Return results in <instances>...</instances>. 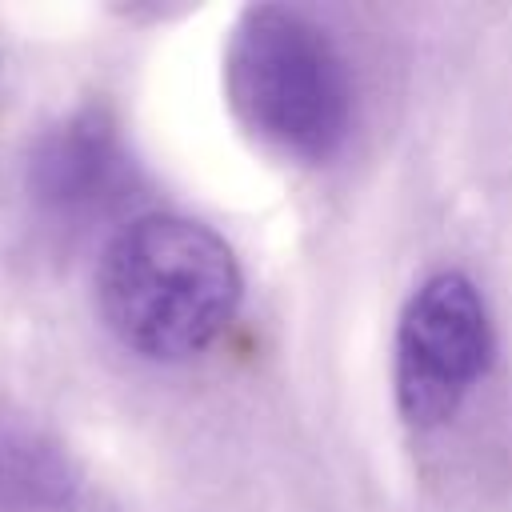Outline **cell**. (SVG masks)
Wrapping results in <instances>:
<instances>
[{"mask_svg":"<svg viewBox=\"0 0 512 512\" xmlns=\"http://www.w3.org/2000/svg\"><path fill=\"white\" fill-rule=\"evenodd\" d=\"M76 488V468L56 440L0 416V512H64Z\"/></svg>","mask_w":512,"mask_h":512,"instance_id":"5","label":"cell"},{"mask_svg":"<svg viewBox=\"0 0 512 512\" xmlns=\"http://www.w3.org/2000/svg\"><path fill=\"white\" fill-rule=\"evenodd\" d=\"M224 100L236 124L296 164H328L352 132V76L308 12L252 4L224 44Z\"/></svg>","mask_w":512,"mask_h":512,"instance_id":"2","label":"cell"},{"mask_svg":"<svg viewBox=\"0 0 512 512\" xmlns=\"http://www.w3.org/2000/svg\"><path fill=\"white\" fill-rule=\"evenodd\" d=\"M496 328L484 292L460 268L424 276L400 308L392 392L408 428L448 424L492 368Z\"/></svg>","mask_w":512,"mask_h":512,"instance_id":"3","label":"cell"},{"mask_svg":"<svg viewBox=\"0 0 512 512\" xmlns=\"http://www.w3.org/2000/svg\"><path fill=\"white\" fill-rule=\"evenodd\" d=\"M244 300L232 244L204 220L144 212L124 220L96 260L104 328L136 356L180 364L208 352Z\"/></svg>","mask_w":512,"mask_h":512,"instance_id":"1","label":"cell"},{"mask_svg":"<svg viewBox=\"0 0 512 512\" xmlns=\"http://www.w3.org/2000/svg\"><path fill=\"white\" fill-rule=\"evenodd\" d=\"M28 200L48 228L84 232L120 212L136 188V168L116 120L88 104L40 132L24 172Z\"/></svg>","mask_w":512,"mask_h":512,"instance_id":"4","label":"cell"}]
</instances>
